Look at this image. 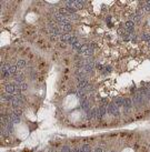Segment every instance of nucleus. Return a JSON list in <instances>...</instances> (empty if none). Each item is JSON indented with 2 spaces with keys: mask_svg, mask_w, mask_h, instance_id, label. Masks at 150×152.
I'll use <instances>...</instances> for the list:
<instances>
[{
  "mask_svg": "<svg viewBox=\"0 0 150 152\" xmlns=\"http://www.w3.org/2000/svg\"><path fill=\"white\" fill-rule=\"evenodd\" d=\"M78 103V97L76 94H70L64 100V107L66 109H72L77 106Z\"/></svg>",
  "mask_w": 150,
  "mask_h": 152,
  "instance_id": "nucleus-1",
  "label": "nucleus"
},
{
  "mask_svg": "<svg viewBox=\"0 0 150 152\" xmlns=\"http://www.w3.org/2000/svg\"><path fill=\"white\" fill-rule=\"evenodd\" d=\"M66 7L75 9V10H78V9H81L82 7H83V2H82V1H72V0H68V1H66Z\"/></svg>",
  "mask_w": 150,
  "mask_h": 152,
  "instance_id": "nucleus-2",
  "label": "nucleus"
},
{
  "mask_svg": "<svg viewBox=\"0 0 150 152\" xmlns=\"http://www.w3.org/2000/svg\"><path fill=\"white\" fill-rule=\"evenodd\" d=\"M60 40L62 41V42H67V43H70V45H73L75 42H77L78 39L76 37H72V36H70V34H61L60 36Z\"/></svg>",
  "mask_w": 150,
  "mask_h": 152,
  "instance_id": "nucleus-3",
  "label": "nucleus"
},
{
  "mask_svg": "<svg viewBox=\"0 0 150 152\" xmlns=\"http://www.w3.org/2000/svg\"><path fill=\"white\" fill-rule=\"evenodd\" d=\"M48 30H49V32H50V34H55V36H58V34H61L60 28H59V25L53 23V22H50V23L48 25Z\"/></svg>",
  "mask_w": 150,
  "mask_h": 152,
  "instance_id": "nucleus-4",
  "label": "nucleus"
},
{
  "mask_svg": "<svg viewBox=\"0 0 150 152\" xmlns=\"http://www.w3.org/2000/svg\"><path fill=\"white\" fill-rule=\"evenodd\" d=\"M17 134L20 139H25L27 135H28V129H27L26 126H18L17 127Z\"/></svg>",
  "mask_w": 150,
  "mask_h": 152,
  "instance_id": "nucleus-5",
  "label": "nucleus"
},
{
  "mask_svg": "<svg viewBox=\"0 0 150 152\" xmlns=\"http://www.w3.org/2000/svg\"><path fill=\"white\" fill-rule=\"evenodd\" d=\"M60 31L62 34H67L69 31H71L72 27H71V23H60L59 25Z\"/></svg>",
  "mask_w": 150,
  "mask_h": 152,
  "instance_id": "nucleus-6",
  "label": "nucleus"
},
{
  "mask_svg": "<svg viewBox=\"0 0 150 152\" xmlns=\"http://www.w3.org/2000/svg\"><path fill=\"white\" fill-rule=\"evenodd\" d=\"M79 52H80L81 55H85V56H90L91 53H92L91 49H90L89 46H87V45H83L81 49L79 50Z\"/></svg>",
  "mask_w": 150,
  "mask_h": 152,
  "instance_id": "nucleus-7",
  "label": "nucleus"
},
{
  "mask_svg": "<svg viewBox=\"0 0 150 152\" xmlns=\"http://www.w3.org/2000/svg\"><path fill=\"white\" fill-rule=\"evenodd\" d=\"M6 91H7L8 94H11V96L16 94V93H17V91H16V86L13 85V83H11V85H7L6 86Z\"/></svg>",
  "mask_w": 150,
  "mask_h": 152,
  "instance_id": "nucleus-8",
  "label": "nucleus"
},
{
  "mask_svg": "<svg viewBox=\"0 0 150 152\" xmlns=\"http://www.w3.org/2000/svg\"><path fill=\"white\" fill-rule=\"evenodd\" d=\"M16 66H17L18 70H22V69L26 68V61H25V60H18V62Z\"/></svg>",
  "mask_w": 150,
  "mask_h": 152,
  "instance_id": "nucleus-9",
  "label": "nucleus"
},
{
  "mask_svg": "<svg viewBox=\"0 0 150 152\" xmlns=\"http://www.w3.org/2000/svg\"><path fill=\"white\" fill-rule=\"evenodd\" d=\"M12 99H13V96H11V94H8V93H7V94H2V96H1V100H2V101H12Z\"/></svg>",
  "mask_w": 150,
  "mask_h": 152,
  "instance_id": "nucleus-10",
  "label": "nucleus"
},
{
  "mask_svg": "<svg viewBox=\"0 0 150 152\" xmlns=\"http://www.w3.org/2000/svg\"><path fill=\"white\" fill-rule=\"evenodd\" d=\"M82 46H83V45H82V42H80V41H77V42H75L72 45V48L75 49V50H78V51H79L82 48Z\"/></svg>",
  "mask_w": 150,
  "mask_h": 152,
  "instance_id": "nucleus-11",
  "label": "nucleus"
},
{
  "mask_svg": "<svg viewBox=\"0 0 150 152\" xmlns=\"http://www.w3.org/2000/svg\"><path fill=\"white\" fill-rule=\"evenodd\" d=\"M23 80H25V77L22 75H17L15 77V82H23Z\"/></svg>",
  "mask_w": 150,
  "mask_h": 152,
  "instance_id": "nucleus-12",
  "label": "nucleus"
},
{
  "mask_svg": "<svg viewBox=\"0 0 150 152\" xmlns=\"http://www.w3.org/2000/svg\"><path fill=\"white\" fill-rule=\"evenodd\" d=\"M17 71H18L17 66H11V67H10V69H9V72L11 73V76H15Z\"/></svg>",
  "mask_w": 150,
  "mask_h": 152,
  "instance_id": "nucleus-13",
  "label": "nucleus"
},
{
  "mask_svg": "<svg viewBox=\"0 0 150 152\" xmlns=\"http://www.w3.org/2000/svg\"><path fill=\"white\" fill-rule=\"evenodd\" d=\"M122 152H133V150L132 149H129V148H127V149H124V151Z\"/></svg>",
  "mask_w": 150,
  "mask_h": 152,
  "instance_id": "nucleus-14",
  "label": "nucleus"
}]
</instances>
